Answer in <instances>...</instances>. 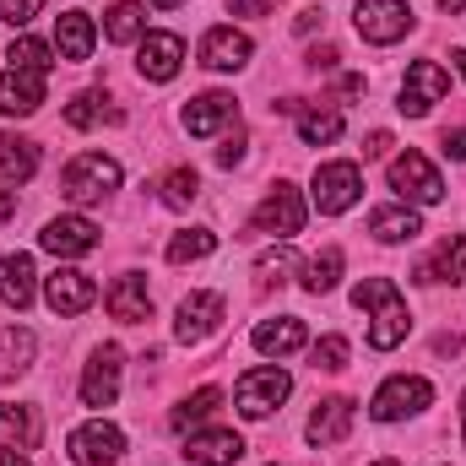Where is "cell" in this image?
I'll return each instance as SVG.
<instances>
[{
    "instance_id": "1",
    "label": "cell",
    "mask_w": 466,
    "mask_h": 466,
    "mask_svg": "<svg viewBox=\"0 0 466 466\" xmlns=\"http://www.w3.org/2000/svg\"><path fill=\"white\" fill-rule=\"evenodd\" d=\"M352 304L358 309H369V348L374 352H390L407 342V331H412V315H407V299L396 293V282L390 277H363L358 288H352Z\"/></svg>"
},
{
    "instance_id": "2",
    "label": "cell",
    "mask_w": 466,
    "mask_h": 466,
    "mask_svg": "<svg viewBox=\"0 0 466 466\" xmlns=\"http://www.w3.org/2000/svg\"><path fill=\"white\" fill-rule=\"evenodd\" d=\"M119 179H125V174H119L115 157H104V152H82V157L66 163V174H60V196H66L71 207H93V201L115 196Z\"/></svg>"
},
{
    "instance_id": "3",
    "label": "cell",
    "mask_w": 466,
    "mask_h": 466,
    "mask_svg": "<svg viewBox=\"0 0 466 466\" xmlns=\"http://www.w3.org/2000/svg\"><path fill=\"white\" fill-rule=\"evenodd\" d=\"M288 390H293L288 369H277V363H260V369L238 374V385H233V401H238V412H244L249 423H260V418H271V412L288 401Z\"/></svg>"
},
{
    "instance_id": "4",
    "label": "cell",
    "mask_w": 466,
    "mask_h": 466,
    "mask_svg": "<svg viewBox=\"0 0 466 466\" xmlns=\"http://www.w3.org/2000/svg\"><path fill=\"white\" fill-rule=\"evenodd\" d=\"M390 190L401 196V207H440L445 201V179L423 152H401L390 157Z\"/></svg>"
},
{
    "instance_id": "5",
    "label": "cell",
    "mask_w": 466,
    "mask_h": 466,
    "mask_svg": "<svg viewBox=\"0 0 466 466\" xmlns=\"http://www.w3.org/2000/svg\"><path fill=\"white\" fill-rule=\"evenodd\" d=\"M434 401V385L423 380V374H396V380H385L380 390H374V401H369V418L374 423H396V418H412V412H423Z\"/></svg>"
},
{
    "instance_id": "6",
    "label": "cell",
    "mask_w": 466,
    "mask_h": 466,
    "mask_svg": "<svg viewBox=\"0 0 466 466\" xmlns=\"http://www.w3.org/2000/svg\"><path fill=\"white\" fill-rule=\"evenodd\" d=\"M352 22H358V38L363 44H396V38H407L412 33V5L407 0H358V11H352Z\"/></svg>"
},
{
    "instance_id": "7",
    "label": "cell",
    "mask_w": 466,
    "mask_h": 466,
    "mask_svg": "<svg viewBox=\"0 0 466 466\" xmlns=\"http://www.w3.org/2000/svg\"><path fill=\"white\" fill-rule=\"evenodd\" d=\"M358 196H363V168L358 163H320L315 168V207H320V218L348 212Z\"/></svg>"
},
{
    "instance_id": "8",
    "label": "cell",
    "mask_w": 466,
    "mask_h": 466,
    "mask_svg": "<svg viewBox=\"0 0 466 466\" xmlns=\"http://www.w3.org/2000/svg\"><path fill=\"white\" fill-rule=\"evenodd\" d=\"M66 451H71V461L76 466H115L125 456V434H119L115 423H82V429H71V440H66Z\"/></svg>"
},
{
    "instance_id": "9",
    "label": "cell",
    "mask_w": 466,
    "mask_h": 466,
    "mask_svg": "<svg viewBox=\"0 0 466 466\" xmlns=\"http://www.w3.org/2000/svg\"><path fill=\"white\" fill-rule=\"evenodd\" d=\"M451 93V76H445V66L440 60H418L412 71H407V82H401V115H412V119H423L440 98Z\"/></svg>"
},
{
    "instance_id": "10",
    "label": "cell",
    "mask_w": 466,
    "mask_h": 466,
    "mask_svg": "<svg viewBox=\"0 0 466 466\" xmlns=\"http://www.w3.org/2000/svg\"><path fill=\"white\" fill-rule=\"evenodd\" d=\"M38 244L49 249V255H60V260H76V255H93L98 249V223L93 218H49L44 233H38Z\"/></svg>"
},
{
    "instance_id": "11",
    "label": "cell",
    "mask_w": 466,
    "mask_h": 466,
    "mask_svg": "<svg viewBox=\"0 0 466 466\" xmlns=\"http://www.w3.org/2000/svg\"><path fill=\"white\" fill-rule=\"evenodd\" d=\"M179 66H185V38L179 33H147L136 44V71L147 82H174Z\"/></svg>"
},
{
    "instance_id": "12",
    "label": "cell",
    "mask_w": 466,
    "mask_h": 466,
    "mask_svg": "<svg viewBox=\"0 0 466 466\" xmlns=\"http://www.w3.org/2000/svg\"><path fill=\"white\" fill-rule=\"evenodd\" d=\"M304 228V196L282 179L260 207H255V233H277V238H293Z\"/></svg>"
},
{
    "instance_id": "13",
    "label": "cell",
    "mask_w": 466,
    "mask_h": 466,
    "mask_svg": "<svg viewBox=\"0 0 466 466\" xmlns=\"http://www.w3.org/2000/svg\"><path fill=\"white\" fill-rule=\"evenodd\" d=\"M223 315H228V304H223V293H190L185 304H179V320H174V337L179 342H207L218 326H223Z\"/></svg>"
},
{
    "instance_id": "14",
    "label": "cell",
    "mask_w": 466,
    "mask_h": 466,
    "mask_svg": "<svg viewBox=\"0 0 466 466\" xmlns=\"http://www.w3.org/2000/svg\"><path fill=\"white\" fill-rule=\"evenodd\" d=\"M44 299H49L55 315H82V309H93L98 282H93L87 271H76V266H60V271L44 282Z\"/></svg>"
},
{
    "instance_id": "15",
    "label": "cell",
    "mask_w": 466,
    "mask_h": 466,
    "mask_svg": "<svg viewBox=\"0 0 466 466\" xmlns=\"http://www.w3.org/2000/svg\"><path fill=\"white\" fill-rule=\"evenodd\" d=\"M44 93H49V71H22V66L0 71V109L5 115H38Z\"/></svg>"
},
{
    "instance_id": "16",
    "label": "cell",
    "mask_w": 466,
    "mask_h": 466,
    "mask_svg": "<svg viewBox=\"0 0 466 466\" xmlns=\"http://www.w3.org/2000/svg\"><path fill=\"white\" fill-rule=\"evenodd\" d=\"M352 418H358V407H352L348 396H326L315 412H309V423H304V440L320 451V445H342L352 434Z\"/></svg>"
},
{
    "instance_id": "17",
    "label": "cell",
    "mask_w": 466,
    "mask_h": 466,
    "mask_svg": "<svg viewBox=\"0 0 466 466\" xmlns=\"http://www.w3.org/2000/svg\"><path fill=\"white\" fill-rule=\"evenodd\" d=\"M119 374H125V352L119 348H98L87 374H82V401L87 407H115L119 396Z\"/></svg>"
},
{
    "instance_id": "18",
    "label": "cell",
    "mask_w": 466,
    "mask_h": 466,
    "mask_svg": "<svg viewBox=\"0 0 466 466\" xmlns=\"http://www.w3.org/2000/svg\"><path fill=\"white\" fill-rule=\"evenodd\" d=\"M249 55H255V44H249V33H238V27H212V33L201 38V66H207V71H244Z\"/></svg>"
},
{
    "instance_id": "19",
    "label": "cell",
    "mask_w": 466,
    "mask_h": 466,
    "mask_svg": "<svg viewBox=\"0 0 466 466\" xmlns=\"http://www.w3.org/2000/svg\"><path fill=\"white\" fill-rule=\"evenodd\" d=\"M238 456H244V440L233 429H207V434L185 440V461L190 466H233Z\"/></svg>"
},
{
    "instance_id": "20",
    "label": "cell",
    "mask_w": 466,
    "mask_h": 466,
    "mask_svg": "<svg viewBox=\"0 0 466 466\" xmlns=\"http://www.w3.org/2000/svg\"><path fill=\"white\" fill-rule=\"evenodd\" d=\"M233 119H238L233 93H201V98L185 104V130H190V136H218V130L233 125Z\"/></svg>"
},
{
    "instance_id": "21",
    "label": "cell",
    "mask_w": 466,
    "mask_h": 466,
    "mask_svg": "<svg viewBox=\"0 0 466 466\" xmlns=\"http://www.w3.org/2000/svg\"><path fill=\"white\" fill-rule=\"evenodd\" d=\"M93 44H98V22L87 11L55 16V49H60V60H93Z\"/></svg>"
},
{
    "instance_id": "22",
    "label": "cell",
    "mask_w": 466,
    "mask_h": 466,
    "mask_svg": "<svg viewBox=\"0 0 466 466\" xmlns=\"http://www.w3.org/2000/svg\"><path fill=\"white\" fill-rule=\"evenodd\" d=\"M0 299L11 309H27L38 299V271H33V255H0Z\"/></svg>"
},
{
    "instance_id": "23",
    "label": "cell",
    "mask_w": 466,
    "mask_h": 466,
    "mask_svg": "<svg viewBox=\"0 0 466 466\" xmlns=\"http://www.w3.org/2000/svg\"><path fill=\"white\" fill-rule=\"evenodd\" d=\"M104 304H109V315H115V320H125V326L147 320V315H152V293H147V277H141V271H125L115 288L104 293Z\"/></svg>"
},
{
    "instance_id": "24",
    "label": "cell",
    "mask_w": 466,
    "mask_h": 466,
    "mask_svg": "<svg viewBox=\"0 0 466 466\" xmlns=\"http://www.w3.org/2000/svg\"><path fill=\"white\" fill-rule=\"evenodd\" d=\"M249 342H255V352H266V358H288V352H299L309 342V331H304V320L282 315V320H260L249 331Z\"/></svg>"
},
{
    "instance_id": "25",
    "label": "cell",
    "mask_w": 466,
    "mask_h": 466,
    "mask_svg": "<svg viewBox=\"0 0 466 466\" xmlns=\"http://www.w3.org/2000/svg\"><path fill=\"white\" fill-rule=\"evenodd\" d=\"M33 174H38V147H33L27 136L0 130V179H5V185H22V179H33Z\"/></svg>"
},
{
    "instance_id": "26",
    "label": "cell",
    "mask_w": 466,
    "mask_h": 466,
    "mask_svg": "<svg viewBox=\"0 0 466 466\" xmlns=\"http://www.w3.org/2000/svg\"><path fill=\"white\" fill-rule=\"evenodd\" d=\"M418 282H456V288H461V282H466V238H461V233H456V238H445V244H440V255L418 266Z\"/></svg>"
},
{
    "instance_id": "27",
    "label": "cell",
    "mask_w": 466,
    "mask_h": 466,
    "mask_svg": "<svg viewBox=\"0 0 466 466\" xmlns=\"http://www.w3.org/2000/svg\"><path fill=\"white\" fill-rule=\"evenodd\" d=\"M369 233H374L380 244H407V238L423 233V218H418L412 207H380V212L369 218Z\"/></svg>"
},
{
    "instance_id": "28",
    "label": "cell",
    "mask_w": 466,
    "mask_h": 466,
    "mask_svg": "<svg viewBox=\"0 0 466 466\" xmlns=\"http://www.w3.org/2000/svg\"><path fill=\"white\" fill-rule=\"evenodd\" d=\"M104 38H109V44H141V38H147V11H141V0H119V5H109Z\"/></svg>"
},
{
    "instance_id": "29",
    "label": "cell",
    "mask_w": 466,
    "mask_h": 466,
    "mask_svg": "<svg viewBox=\"0 0 466 466\" xmlns=\"http://www.w3.org/2000/svg\"><path fill=\"white\" fill-rule=\"evenodd\" d=\"M33 352H38V337H33L27 326L0 331V380H16V374L33 363Z\"/></svg>"
},
{
    "instance_id": "30",
    "label": "cell",
    "mask_w": 466,
    "mask_h": 466,
    "mask_svg": "<svg viewBox=\"0 0 466 466\" xmlns=\"http://www.w3.org/2000/svg\"><path fill=\"white\" fill-rule=\"evenodd\" d=\"M342 109H299V136H304V147H326V141H337L342 136Z\"/></svg>"
},
{
    "instance_id": "31",
    "label": "cell",
    "mask_w": 466,
    "mask_h": 466,
    "mask_svg": "<svg viewBox=\"0 0 466 466\" xmlns=\"http://www.w3.org/2000/svg\"><path fill=\"white\" fill-rule=\"evenodd\" d=\"M218 249V233L212 228H185L168 238V266H185V260H207Z\"/></svg>"
},
{
    "instance_id": "32",
    "label": "cell",
    "mask_w": 466,
    "mask_h": 466,
    "mask_svg": "<svg viewBox=\"0 0 466 466\" xmlns=\"http://www.w3.org/2000/svg\"><path fill=\"white\" fill-rule=\"evenodd\" d=\"M337 282H342V249L331 244V249H320V255L304 266V288H309V293H331Z\"/></svg>"
},
{
    "instance_id": "33",
    "label": "cell",
    "mask_w": 466,
    "mask_h": 466,
    "mask_svg": "<svg viewBox=\"0 0 466 466\" xmlns=\"http://www.w3.org/2000/svg\"><path fill=\"white\" fill-rule=\"evenodd\" d=\"M157 190H163V207H190L196 196H201V179H196V168H168L163 179H157Z\"/></svg>"
},
{
    "instance_id": "34",
    "label": "cell",
    "mask_w": 466,
    "mask_h": 466,
    "mask_svg": "<svg viewBox=\"0 0 466 466\" xmlns=\"http://www.w3.org/2000/svg\"><path fill=\"white\" fill-rule=\"evenodd\" d=\"M218 407H223V390H218V385H201V390H196V396H190L185 407H174V429L185 434L190 423H207V418H212Z\"/></svg>"
},
{
    "instance_id": "35",
    "label": "cell",
    "mask_w": 466,
    "mask_h": 466,
    "mask_svg": "<svg viewBox=\"0 0 466 466\" xmlns=\"http://www.w3.org/2000/svg\"><path fill=\"white\" fill-rule=\"evenodd\" d=\"M0 434H16L22 451L38 445V412L33 407H0Z\"/></svg>"
},
{
    "instance_id": "36",
    "label": "cell",
    "mask_w": 466,
    "mask_h": 466,
    "mask_svg": "<svg viewBox=\"0 0 466 466\" xmlns=\"http://www.w3.org/2000/svg\"><path fill=\"white\" fill-rule=\"evenodd\" d=\"M5 60L22 66V71H49V66H55V60H49V44H44V38H27V33L5 49Z\"/></svg>"
},
{
    "instance_id": "37",
    "label": "cell",
    "mask_w": 466,
    "mask_h": 466,
    "mask_svg": "<svg viewBox=\"0 0 466 466\" xmlns=\"http://www.w3.org/2000/svg\"><path fill=\"white\" fill-rule=\"evenodd\" d=\"M104 98L98 93H76L71 104H66V119L76 125V130H87V125H98V115H109V119H119V109H98Z\"/></svg>"
},
{
    "instance_id": "38",
    "label": "cell",
    "mask_w": 466,
    "mask_h": 466,
    "mask_svg": "<svg viewBox=\"0 0 466 466\" xmlns=\"http://www.w3.org/2000/svg\"><path fill=\"white\" fill-rule=\"evenodd\" d=\"M309 358H315V369H348V337H320L315 348H309Z\"/></svg>"
},
{
    "instance_id": "39",
    "label": "cell",
    "mask_w": 466,
    "mask_h": 466,
    "mask_svg": "<svg viewBox=\"0 0 466 466\" xmlns=\"http://www.w3.org/2000/svg\"><path fill=\"white\" fill-rule=\"evenodd\" d=\"M255 266H260V277H271V271H277V282H282L288 271H299V255H293L288 244H277V249H266V255H260Z\"/></svg>"
},
{
    "instance_id": "40",
    "label": "cell",
    "mask_w": 466,
    "mask_h": 466,
    "mask_svg": "<svg viewBox=\"0 0 466 466\" xmlns=\"http://www.w3.org/2000/svg\"><path fill=\"white\" fill-rule=\"evenodd\" d=\"M38 11H44V0H0V22H11V27H27Z\"/></svg>"
},
{
    "instance_id": "41",
    "label": "cell",
    "mask_w": 466,
    "mask_h": 466,
    "mask_svg": "<svg viewBox=\"0 0 466 466\" xmlns=\"http://www.w3.org/2000/svg\"><path fill=\"white\" fill-rule=\"evenodd\" d=\"M218 163L233 168V163H244V130L233 125V136H223V147H218Z\"/></svg>"
},
{
    "instance_id": "42",
    "label": "cell",
    "mask_w": 466,
    "mask_h": 466,
    "mask_svg": "<svg viewBox=\"0 0 466 466\" xmlns=\"http://www.w3.org/2000/svg\"><path fill=\"white\" fill-rule=\"evenodd\" d=\"M337 60H342V55H337L331 44H320V49H309V71H337Z\"/></svg>"
},
{
    "instance_id": "43",
    "label": "cell",
    "mask_w": 466,
    "mask_h": 466,
    "mask_svg": "<svg viewBox=\"0 0 466 466\" xmlns=\"http://www.w3.org/2000/svg\"><path fill=\"white\" fill-rule=\"evenodd\" d=\"M390 152V130H369V141H363V157H385Z\"/></svg>"
},
{
    "instance_id": "44",
    "label": "cell",
    "mask_w": 466,
    "mask_h": 466,
    "mask_svg": "<svg viewBox=\"0 0 466 466\" xmlns=\"http://www.w3.org/2000/svg\"><path fill=\"white\" fill-rule=\"evenodd\" d=\"M233 16H266L271 11V0H228Z\"/></svg>"
},
{
    "instance_id": "45",
    "label": "cell",
    "mask_w": 466,
    "mask_h": 466,
    "mask_svg": "<svg viewBox=\"0 0 466 466\" xmlns=\"http://www.w3.org/2000/svg\"><path fill=\"white\" fill-rule=\"evenodd\" d=\"M445 152H451L456 163H466V125L461 130H445Z\"/></svg>"
},
{
    "instance_id": "46",
    "label": "cell",
    "mask_w": 466,
    "mask_h": 466,
    "mask_svg": "<svg viewBox=\"0 0 466 466\" xmlns=\"http://www.w3.org/2000/svg\"><path fill=\"white\" fill-rule=\"evenodd\" d=\"M11 218H16V190H11V185H0V228H5Z\"/></svg>"
},
{
    "instance_id": "47",
    "label": "cell",
    "mask_w": 466,
    "mask_h": 466,
    "mask_svg": "<svg viewBox=\"0 0 466 466\" xmlns=\"http://www.w3.org/2000/svg\"><path fill=\"white\" fill-rule=\"evenodd\" d=\"M315 27H320V11H315V5H309V11H299V33H315Z\"/></svg>"
},
{
    "instance_id": "48",
    "label": "cell",
    "mask_w": 466,
    "mask_h": 466,
    "mask_svg": "<svg viewBox=\"0 0 466 466\" xmlns=\"http://www.w3.org/2000/svg\"><path fill=\"white\" fill-rule=\"evenodd\" d=\"M0 466H33L27 456H16V451H0Z\"/></svg>"
},
{
    "instance_id": "49",
    "label": "cell",
    "mask_w": 466,
    "mask_h": 466,
    "mask_svg": "<svg viewBox=\"0 0 466 466\" xmlns=\"http://www.w3.org/2000/svg\"><path fill=\"white\" fill-rule=\"evenodd\" d=\"M451 60H456V71L466 76V49H451Z\"/></svg>"
},
{
    "instance_id": "50",
    "label": "cell",
    "mask_w": 466,
    "mask_h": 466,
    "mask_svg": "<svg viewBox=\"0 0 466 466\" xmlns=\"http://www.w3.org/2000/svg\"><path fill=\"white\" fill-rule=\"evenodd\" d=\"M147 5H157V11H174V5H185V0H147Z\"/></svg>"
},
{
    "instance_id": "51",
    "label": "cell",
    "mask_w": 466,
    "mask_h": 466,
    "mask_svg": "<svg viewBox=\"0 0 466 466\" xmlns=\"http://www.w3.org/2000/svg\"><path fill=\"white\" fill-rule=\"evenodd\" d=\"M466 0H440V11H461Z\"/></svg>"
},
{
    "instance_id": "52",
    "label": "cell",
    "mask_w": 466,
    "mask_h": 466,
    "mask_svg": "<svg viewBox=\"0 0 466 466\" xmlns=\"http://www.w3.org/2000/svg\"><path fill=\"white\" fill-rule=\"evenodd\" d=\"M461 440H466V396H461Z\"/></svg>"
},
{
    "instance_id": "53",
    "label": "cell",
    "mask_w": 466,
    "mask_h": 466,
    "mask_svg": "<svg viewBox=\"0 0 466 466\" xmlns=\"http://www.w3.org/2000/svg\"><path fill=\"white\" fill-rule=\"evenodd\" d=\"M374 466H396V461H374Z\"/></svg>"
}]
</instances>
